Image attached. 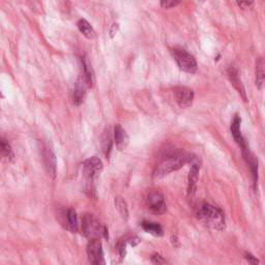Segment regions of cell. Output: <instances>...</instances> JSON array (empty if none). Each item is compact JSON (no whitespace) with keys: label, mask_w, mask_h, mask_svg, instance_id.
I'll list each match as a JSON object with an SVG mask.
<instances>
[{"label":"cell","mask_w":265,"mask_h":265,"mask_svg":"<svg viewBox=\"0 0 265 265\" xmlns=\"http://www.w3.org/2000/svg\"><path fill=\"white\" fill-rule=\"evenodd\" d=\"M197 216L202 223L214 230L222 231L226 227L225 215L222 209L206 202L197 207Z\"/></svg>","instance_id":"6da1fadb"},{"label":"cell","mask_w":265,"mask_h":265,"mask_svg":"<svg viewBox=\"0 0 265 265\" xmlns=\"http://www.w3.org/2000/svg\"><path fill=\"white\" fill-rule=\"evenodd\" d=\"M191 158L188 154L184 153H175L173 155L164 159L153 171V177L162 178L166 175L175 172V171L182 168Z\"/></svg>","instance_id":"7a4b0ae2"},{"label":"cell","mask_w":265,"mask_h":265,"mask_svg":"<svg viewBox=\"0 0 265 265\" xmlns=\"http://www.w3.org/2000/svg\"><path fill=\"white\" fill-rule=\"evenodd\" d=\"M82 232L89 239H100L107 237V229L92 214H85L82 217Z\"/></svg>","instance_id":"3957f363"},{"label":"cell","mask_w":265,"mask_h":265,"mask_svg":"<svg viewBox=\"0 0 265 265\" xmlns=\"http://www.w3.org/2000/svg\"><path fill=\"white\" fill-rule=\"evenodd\" d=\"M171 53H172L174 59L176 60L177 65L181 71L189 73V74H194L197 72V69H198L197 61L191 53L185 51L182 48L171 49Z\"/></svg>","instance_id":"277c9868"},{"label":"cell","mask_w":265,"mask_h":265,"mask_svg":"<svg viewBox=\"0 0 265 265\" xmlns=\"http://www.w3.org/2000/svg\"><path fill=\"white\" fill-rule=\"evenodd\" d=\"M87 256L90 265H106L103 245L100 239H90L88 241Z\"/></svg>","instance_id":"5b68a950"},{"label":"cell","mask_w":265,"mask_h":265,"mask_svg":"<svg viewBox=\"0 0 265 265\" xmlns=\"http://www.w3.org/2000/svg\"><path fill=\"white\" fill-rule=\"evenodd\" d=\"M83 174L88 179V182L95 179L103 170V162L98 157L87 159L83 163Z\"/></svg>","instance_id":"8992f818"},{"label":"cell","mask_w":265,"mask_h":265,"mask_svg":"<svg viewBox=\"0 0 265 265\" xmlns=\"http://www.w3.org/2000/svg\"><path fill=\"white\" fill-rule=\"evenodd\" d=\"M146 201H147V205H148L149 209L152 212L157 213V214H163L167 211L165 197L162 193H160L158 191L150 192L147 196Z\"/></svg>","instance_id":"52a82bcc"},{"label":"cell","mask_w":265,"mask_h":265,"mask_svg":"<svg viewBox=\"0 0 265 265\" xmlns=\"http://www.w3.org/2000/svg\"><path fill=\"white\" fill-rule=\"evenodd\" d=\"M176 102L180 108H188L193 104L194 91L188 87L178 86L174 89Z\"/></svg>","instance_id":"ba28073f"},{"label":"cell","mask_w":265,"mask_h":265,"mask_svg":"<svg viewBox=\"0 0 265 265\" xmlns=\"http://www.w3.org/2000/svg\"><path fill=\"white\" fill-rule=\"evenodd\" d=\"M43 160L47 172L49 173L50 176L55 178L56 170H57L56 157L54 152L49 147H43Z\"/></svg>","instance_id":"9c48e42d"},{"label":"cell","mask_w":265,"mask_h":265,"mask_svg":"<svg viewBox=\"0 0 265 265\" xmlns=\"http://www.w3.org/2000/svg\"><path fill=\"white\" fill-rule=\"evenodd\" d=\"M240 124H241V118L238 115H235V117L233 118L232 122H231V133L233 138H234L235 142L238 144V146L241 148V150H245L247 148L246 142L244 138L241 135V131H240Z\"/></svg>","instance_id":"30bf717a"},{"label":"cell","mask_w":265,"mask_h":265,"mask_svg":"<svg viewBox=\"0 0 265 265\" xmlns=\"http://www.w3.org/2000/svg\"><path fill=\"white\" fill-rule=\"evenodd\" d=\"M228 77L231 81V84L234 86V88L238 91L239 95L242 97L244 101H246V95H245V89L243 87V84L241 82V79L239 77V72L235 67H230L227 71Z\"/></svg>","instance_id":"8fae6325"},{"label":"cell","mask_w":265,"mask_h":265,"mask_svg":"<svg viewBox=\"0 0 265 265\" xmlns=\"http://www.w3.org/2000/svg\"><path fill=\"white\" fill-rule=\"evenodd\" d=\"M114 141H115L117 149L120 151L126 149L129 145V142H130L129 135L126 132V130L120 126V124H117L114 129Z\"/></svg>","instance_id":"7c38bea8"},{"label":"cell","mask_w":265,"mask_h":265,"mask_svg":"<svg viewBox=\"0 0 265 265\" xmlns=\"http://www.w3.org/2000/svg\"><path fill=\"white\" fill-rule=\"evenodd\" d=\"M86 82L83 77H80L75 84L74 92H73V102L75 105L79 106L83 103L85 95H86Z\"/></svg>","instance_id":"4fadbf2b"},{"label":"cell","mask_w":265,"mask_h":265,"mask_svg":"<svg viewBox=\"0 0 265 265\" xmlns=\"http://www.w3.org/2000/svg\"><path fill=\"white\" fill-rule=\"evenodd\" d=\"M199 171H200V166L195 163L191 167L190 173H189V178H188V195L189 197H193L196 194L197 190V182L199 178Z\"/></svg>","instance_id":"5bb4252c"},{"label":"cell","mask_w":265,"mask_h":265,"mask_svg":"<svg viewBox=\"0 0 265 265\" xmlns=\"http://www.w3.org/2000/svg\"><path fill=\"white\" fill-rule=\"evenodd\" d=\"M62 216H64V220L61 221L62 225L65 226L66 229L70 230L71 232H77L78 230V217L77 213L74 209H68L64 213H62Z\"/></svg>","instance_id":"9a60e30c"},{"label":"cell","mask_w":265,"mask_h":265,"mask_svg":"<svg viewBox=\"0 0 265 265\" xmlns=\"http://www.w3.org/2000/svg\"><path fill=\"white\" fill-rule=\"evenodd\" d=\"M142 228L150 233V234L154 235V236H163L164 235V230H163V227L158 224V223H152V222H147V221H144L142 224Z\"/></svg>","instance_id":"2e32d148"},{"label":"cell","mask_w":265,"mask_h":265,"mask_svg":"<svg viewBox=\"0 0 265 265\" xmlns=\"http://www.w3.org/2000/svg\"><path fill=\"white\" fill-rule=\"evenodd\" d=\"M77 25H78V28H79V30H80V33L84 37H86L87 39L91 40L96 37L95 30H93L92 26L85 19H81V20L78 21Z\"/></svg>","instance_id":"e0dca14e"},{"label":"cell","mask_w":265,"mask_h":265,"mask_svg":"<svg viewBox=\"0 0 265 265\" xmlns=\"http://www.w3.org/2000/svg\"><path fill=\"white\" fill-rule=\"evenodd\" d=\"M264 78H265V73H264V61L263 58L260 57L256 61V86L261 89L264 83Z\"/></svg>","instance_id":"ac0fdd59"},{"label":"cell","mask_w":265,"mask_h":265,"mask_svg":"<svg viewBox=\"0 0 265 265\" xmlns=\"http://www.w3.org/2000/svg\"><path fill=\"white\" fill-rule=\"evenodd\" d=\"M115 206L122 219L128 220L129 219V208H128V204H127L126 200L121 197H117L115 199Z\"/></svg>","instance_id":"d6986e66"},{"label":"cell","mask_w":265,"mask_h":265,"mask_svg":"<svg viewBox=\"0 0 265 265\" xmlns=\"http://www.w3.org/2000/svg\"><path fill=\"white\" fill-rule=\"evenodd\" d=\"M14 153L11 145L7 140L3 137H0V158H7V159H13Z\"/></svg>","instance_id":"ffe728a7"},{"label":"cell","mask_w":265,"mask_h":265,"mask_svg":"<svg viewBox=\"0 0 265 265\" xmlns=\"http://www.w3.org/2000/svg\"><path fill=\"white\" fill-rule=\"evenodd\" d=\"M113 139L112 136L110 134V130H108L105 132L104 136H103V141H102V147H103V151L106 154V157H109V154H110L111 148H112V142Z\"/></svg>","instance_id":"44dd1931"},{"label":"cell","mask_w":265,"mask_h":265,"mask_svg":"<svg viewBox=\"0 0 265 265\" xmlns=\"http://www.w3.org/2000/svg\"><path fill=\"white\" fill-rule=\"evenodd\" d=\"M151 262L154 265H165L166 264V260L164 259V257H162L158 253L152 254V256H151Z\"/></svg>","instance_id":"7402d4cb"},{"label":"cell","mask_w":265,"mask_h":265,"mask_svg":"<svg viewBox=\"0 0 265 265\" xmlns=\"http://www.w3.org/2000/svg\"><path fill=\"white\" fill-rule=\"evenodd\" d=\"M179 4L180 2H177V0H164V2H161V7L164 9H172Z\"/></svg>","instance_id":"603a6c76"},{"label":"cell","mask_w":265,"mask_h":265,"mask_svg":"<svg viewBox=\"0 0 265 265\" xmlns=\"http://www.w3.org/2000/svg\"><path fill=\"white\" fill-rule=\"evenodd\" d=\"M244 258L246 259V261L248 263H250V265H260L259 260L254 255H252L251 253H245Z\"/></svg>","instance_id":"cb8c5ba5"},{"label":"cell","mask_w":265,"mask_h":265,"mask_svg":"<svg viewBox=\"0 0 265 265\" xmlns=\"http://www.w3.org/2000/svg\"><path fill=\"white\" fill-rule=\"evenodd\" d=\"M236 5L239 8L245 10V9H248L250 7H252L254 5V3L253 2H240V3H236Z\"/></svg>","instance_id":"d4e9b609"},{"label":"cell","mask_w":265,"mask_h":265,"mask_svg":"<svg viewBox=\"0 0 265 265\" xmlns=\"http://www.w3.org/2000/svg\"><path fill=\"white\" fill-rule=\"evenodd\" d=\"M117 28H118V24H113V29H111V37L114 36V31H117Z\"/></svg>","instance_id":"484cf974"}]
</instances>
